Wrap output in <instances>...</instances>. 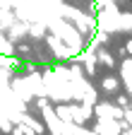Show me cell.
Instances as JSON below:
<instances>
[{
  "label": "cell",
  "instance_id": "6da1fadb",
  "mask_svg": "<svg viewBox=\"0 0 132 135\" xmlns=\"http://www.w3.org/2000/svg\"><path fill=\"white\" fill-rule=\"evenodd\" d=\"M94 130H98L101 135H123V121L106 118V116H96V126H94Z\"/></svg>",
  "mask_w": 132,
  "mask_h": 135
},
{
  "label": "cell",
  "instance_id": "7a4b0ae2",
  "mask_svg": "<svg viewBox=\"0 0 132 135\" xmlns=\"http://www.w3.org/2000/svg\"><path fill=\"white\" fill-rule=\"evenodd\" d=\"M46 44H48V48L53 51V56H55V58H62V60H65V58H75V53L70 51V46L65 44L60 36H55V34H51V36L46 39Z\"/></svg>",
  "mask_w": 132,
  "mask_h": 135
},
{
  "label": "cell",
  "instance_id": "3957f363",
  "mask_svg": "<svg viewBox=\"0 0 132 135\" xmlns=\"http://www.w3.org/2000/svg\"><path fill=\"white\" fill-rule=\"evenodd\" d=\"M94 113L96 116H106V118H115V121H123L125 109L115 106V104H94Z\"/></svg>",
  "mask_w": 132,
  "mask_h": 135
},
{
  "label": "cell",
  "instance_id": "277c9868",
  "mask_svg": "<svg viewBox=\"0 0 132 135\" xmlns=\"http://www.w3.org/2000/svg\"><path fill=\"white\" fill-rule=\"evenodd\" d=\"M70 113H72V121L75 123H87L89 118L94 116V106H87V104H82V101H79V106L77 104H70Z\"/></svg>",
  "mask_w": 132,
  "mask_h": 135
},
{
  "label": "cell",
  "instance_id": "5b68a950",
  "mask_svg": "<svg viewBox=\"0 0 132 135\" xmlns=\"http://www.w3.org/2000/svg\"><path fill=\"white\" fill-rule=\"evenodd\" d=\"M12 92L17 94L22 101H31V99H34V94H31V89H29L27 77H14V80H12Z\"/></svg>",
  "mask_w": 132,
  "mask_h": 135
},
{
  "label": "cell",
  "instance_id": "8992f818",
  "mask_svg": "<svg viewBox=\"0 0 132 135\" xmlns=\"http://www.w3.org/2000/svg\"><path fill=\"white\" fill-rule=\"evenodd\" d=\"M17 123H24V126H27L31 133H34V135H43V133H46V126L39 121V118L29 116L27 111H22V116H19V121H17Z\"/></svg>",
  "mask_w": 132,
  "mask_h": 135
},
{
  "label": "cell",
  "instance_id": "52a82bcc",
  "mask_svg": "<svg viewBox=\"0 0 132 135\" xmlns=\"http://www.w3.org/2000/svg\"><path fill=\"white\" fill-rule=\"evenodd\" d=\"M24 34H27V22H12V24L7 27V36H10L12 41L22 39Z\"/></svg>",
  "mask_w": 132,
  "mask_h": 135
},
{
  "label": "cell",
  "instance_id": "ba28073f",
  "mask_svg": "<svg viewBox=\"0 0 132 135\" xmlns=\"http://www.w3.org/2000/svg\"><path fill=\"white\" fill-rule=\"evenodd\" d=\"M27 34L29 36H34V39H41L46 36V22H27Z\"/></svg>",
  "mask_w": 132,
  "mask_h": 135
},
{
  "label": "cell",
  "instance_id": "9c48e42d",
  "mask_svg": "<svg viewBox=\"0 0 132 135\" xmlns=\"http://www.w3.org/2000/svg\"><path fill=\"white\" fill-rule=\"evenodd\" d=\"M17 48H14V41L10 36H3L0 34V56H14Z\"/></svg>",
  "mask_w": 132,
  "mask_h": 135
},
{
  "label": "cell",
  "instance_id": "30bf717a",
  "mask_svg": "<svg viewBox=\"0 0 132 135\" xmlns=\"http://www.w3.org/2000/svg\"><path fill=\"white\" fill-rule=\"evenodd\" d=\"M96 60L101 65H106V68H118V65H115V58L108 53V51H96Z\"/></svg>",
  "mask_w": 132,
  "mask_h": 135
},
{
  "label": "cell",
  "instance_id": "8fae6325",
  "mask_svg": "<svg viewBox=\"0 0 132 135\" xmlns=\"http://www.w3.org/2000/svg\"><path fill=\"white\" fill-rule=\"evenodd\" d=\"M101 87H103L106 92H118V89H120V80H118V77H106V80L101 82Z\"/></svg>",
  "mask_w": 132,
  "mask_h": 135
},
{
  "label": "cell",
  "instance_id": "7c38bea8",
  "mask_svg": "<svg viewBox=\"0 0 132 135\" xmlns=\"http://www.w3.org/2000/svg\"><path fill=\"white\" fill-rule=\"evenodd\" d=\"M120 77H132V56H127L120 63Z\"/></svg>",
  "mask_w": 132,
  "mask_h": 135
},
{
  "label": "cell",
  "instance_id": "4fadbf2b",
  "mask_svg": "<svg viewBox=\"0 0 132 135\" xmlns=\"http://www.w3.org/2000/svg\"><path fill=\"white\" fill-rule=\"evenodd\" d=\"M118 106H120V109H132V99H130L127 94H120V97H118Z\"/></svg>",
  "mask_w": 132,
  "mask_h": 135
},
{
  "label": "cell",
  "instance_id": "5bb4252c",
  "mask_svg": "<svg viewBox=\"0 0 132 135\" xmlns=\"http://www.w3.org/2000/svg\"><path fill=\"white\" fill-rule=\"evenodd\" d=\"M0 130H12V123L7 118H0Z\"/></svg>",
  "mask_w": 132,
  "mask_h": 135
},
{
  "label": "cell",
  "instance_id": "9a60e30c",
  "mask_svg": "<svg viewBox=\"0 0 132 135\" xmlns=\"http://www.w3.org/2000/svg\"><path fill=\"white\" fill-rule=\"evenodd\" d=\"M125 51H127V56H132V39H130V41L125 44Z\"/></svg>",
  "mask_w": 132,
  "mask_h": 135
},
{
  "label": "cell",
  "instance_id": "2e32d148",
  "mask_svg": "<svg viewBox=\"0 0 132 135\" xmlns=\"http://www.w3.org/2000/svg\"><path fill=\"white\" fill-rule=\"evenodd\" d=\"M123 135H132V126H127V128L123 130Z\"/></svg>",
  "mask_w": 132,
  "mask_h": 135
},
{
  "label": "cell",
  "instance_id": "e0dca14e",
  "mask_svg": "<svg viewBox=\"0 0 132 135\" xmlns=\"http://www.w3.org/2000/svg\"><path fill=\"white\" fill-rule=\"evenodd\" d=\"M0 29H5V27H3V22H0Z\"/></svg>",
  "mask_w": 132,
  "mask_h": 135
},
{
  "label": "cell",
  "instance_id": "ac0fdd59",
  "mask_svg": "<svg viewBox=\"0 0 132 135\" xmlns=\"http://www.w3.org/2000/svg\"><path fill=\"white\" fill-rule=\"evenodd\" d=\"M60 135H70V133H60Z\"/></svg>",
  "mask_w": 132,
  "mask_h": 135
},
{
  "label": "cell",
  "instance_id": "d6986e66",
  "mask_svg": "<svg viewBox=\"0 0 132 135\" xmlns=\"http://www.w3.org/2000/svg\"><path fill=\"white\" fill-rule=\"evenodd\" d=\"M60 3H62V0H60Z\"/></svg>",
  "mask_w": 132,
  "mask_h": 135
}]
</instances>
